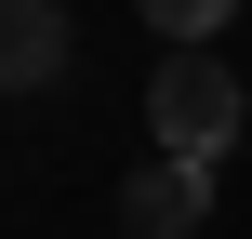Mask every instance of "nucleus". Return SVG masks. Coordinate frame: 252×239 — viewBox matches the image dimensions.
I'll list each match as a JSON object with an SVG mask.
<instances>
[{
  "label": "nucleus",
  "mask_w": 252,
  "mask_h": 239,
  "mask_svg": "<svg viewBox=\"0 0 252 239\" xmlns=\"http://www.w3.org/2000/svg\"><path fill=\"white\" fill-rule=\"evenodd\" d=\"M146 133H159L173 160H226V146H239V67H226L213 40H173L159 80H146Z\"/></svg>",
  "instance_id": "1"
},
{
  "label": "nucleus",
  "mask_w": 252,
  "mask_h": 239,
  "mask_svg": "<svg viewBox=\"0 0 252 239\" xmlns=\"http://www.w3.org/2000/svg\"><path fill=\"white\" fill-rule=\"evenodd\" d=\"M213 226V160H133V186H120V239H199Z\"/></svg>",
  "instance_id": "2"
},
{
  "label": "nucleus",
  "mask_w": 252,
  "mask_h": 239,
  "mask_svg": "<svg viewBox=\"0 0 252 239\" xmlns=\"http://www.w3.org/2000/svg\"><path fill=\"white\" fill-rule=\"evenodd\" d=\"M66 80V0H0V93Z\"/></svg>",
  "instance_id": "3"
},
{
  "label": "nucleus",
  "mask_w": 252,
  "mask_h": 239,
  "mask_svg": "<svg viewBox=\"0 0 252 239\" xmlns=\"http://www.w3.org/2000/svg\"><path fill=\"white\" fill-rule=\"evenodd\" d=\"M133 13H146L159 40H226V13H239V0H133Z\"/></svg>",
  "instance_id": "4"
}]
</instances>
